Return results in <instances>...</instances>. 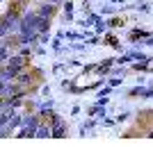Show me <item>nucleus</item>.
Returning a JSON list of instances; mask_svg holds the SVG:
<instances>
[{"instance_id":"11","label":"nucleus","mask_w":153,"mask_h":159,"mask_svg":"<svg viewBox=\"0 0 153 159\" xmlns=\"http://www.w3.org/2000/svg\"><path fill=\"white\" fill-rule=\"evenodd\" d=\"M50 25H53V20L50 18H37V23H34V30H37L39 34H43V32H50Z\"/></svg>"},{"instance_id":"12","label":"nucleus","mask_w":153,"mask_h":159,"mask_svg":"<svg viewBox=\"0 0 153 159\" xmlns=\"http://www.w3.org/2000/svg\"><path fill=\"white\" fill-rule=\"evenodd\" d=\"M144 93H146V84L140 82L137 86H133V89L128 91V96H130V98H144Z\"/></svg>"},{"instance_id":"31","label":"nucleus","mask_w":153,"mask_h":159,"mask_svg":"<svg viewBox=\"0 0 153 159\" xmlns=\"http://www.w3.org/2000/svg\"><path fill=\"white\" fill-rule=\"evenodd\" d=\"M67 64H69V66H73V68H80V70H82V61H80V59H69Z\"/></svg>"},{"instance_id":"18","label":"nucleus","mask_w":153,"mask_h":159,"mask_svg":"<svg viewBox=\"0 0 153 159\" xmlns=\"http://www.w3.org/2000/svg\"><path fill=\"white\" fill-rule=\"evenodd\" d=\"M94 32H96L98 37H103V34H107V23H105V20H98V23L94 25Z\"/></svg>"},{"instance_id":"19","label":"nucleus","mask_w":153,"mask_h":159,"mask_svg":"<svg viewBox=\"0 0 153 159\" xmlns=\"http://www.w3.org/2000/svg\"><path fill=\"white\" fill-rule=\"evenodd\" d=\"M105 23H107V30H112V27H121V25H123V18H119V16H112V18H107Z\"/></svg>"},{"instance_id":"4","label":"nucleus","mask_w":153,"mask_h":159,"mask_svg":"<svg viewBox=\"0 0 153 159\" xmlns=\"http://www.w3.org/2000/svg\"><path fill=\"white\" fill-rule=\"evenodd\" d=\"M55 105H57V102H55V100L50 98V96H48V98H43V100H39V102H37V111H39L41 116H43V120H46V116H48L50 111H55Z\"/></svg>"},{"instance_id":"14","label":"nucleus","mask_w":153,"mask_h":159,"mask_svg":"<svg viewBox=\"0 0 153 159\" xmlns=\"http://www.w3.org/2000/svg\"><path fill=\"white\" fill-rule=\"evenodd\" d=\"M116 7H119V5H114V2H105L103 7H101V16H112V14L116 11Z\"/></svg>"},{"instance_id":"34","label":"nucleus","mask_w":153,"mask_h":159,"mask_svg":"<svg viewBox=\"0 0 153 159\" xmlns=\"http://www.w3.org/2000/svg\"><path fill=\"white\" fill-rule=\"evenodd\" d=\"M78 114H80V105L76 102L73 107H71V116H78Z\"/></svg>"},{"instance_id":"33","label":"nucleus","mask_w":153,"mask_h":159,"mask_svg":"<svg viewBox=\"0 0 153 159\" xmlns=\"http://www.w3.org/2000/svg\"><path fill=\"white\" fill-rule=\"evenodd\" d=\"M142 43H144V46H149V48H153V32H151V34H149V37L144 39Z\"/></svg>"},{"instance_id":"38","label":"nucleus","mask_w":153,"mask_h":159,"mask_svg":"<svg viewBox=\"0 0 153 159\" xmlns=\"http://www.w3.org/2000/svg\"><path fill=\"white\" fill-rule=\"evenodd\" d=\"M2 107H5V98L0 96V109H2Z\"/></svg>"},{"instance_id":"20","label":"nucleus","mask_w":153,"mask_h":159,"mask_svg":"<svg viewBox=\"0 0 153 159\" xmlns=\"http://www.w3.org/2000/svg\"><path fill=\"white\" fill-rule=\"evenodd\" d=\"M121 82H123V77H119V75H112V77H107V84H110L112 89H119V86H121Z\"/></svg>"},{"instance_id":"35","label":"nucleus","mask_w":153,"mask_h":159,"mask_svg":"<svg viewBox=\"0 0 153 159\" xmlns=\"http://www.w3.org/2000/svg\"><path fill=\"white\" fill-rule=\"evenodd\" d=\"M96 100H98V102L103 105V107H107V105H110V96H107V98H96Z\"/></svg>"},{"instance_id":"41","label":"nucleus","mask_w":153,"mask_h":159,"mask_svg":"<svg viewBox=\"0 0 153 159\" xmlns=\"http://www.w3.org/2000/svg\"><path fill=\"white\" fill-rule=\"evenodd\" d=\"M103 2H116V0H103Z\"/></svg>"},{"instance_id":"7","label":"nucleus","mask_w":153,"mask_h":159,"mask_svg":"<svg viewBox=\"0 0 153 159\" xmlns=\"http://www.w3.org/2000/svg\"><path fill=\"white\" fill-rule=\"evenodd\" d=\"M50 129H53V134H50V139H67V136H69V125H67V120L57 123V125H53Z\"/></svg>"},{"instance_id":"24","label":"nucleus","mask_w":153,"mask_h":159,"mask_svg":"<svg viewBox=\"0 0 153 159\" xmlns=\"http://www.w3.org/2000/svg\"><path fill=\"white\" fill-rule=\"evenodd\" d=\"M50 41H53V37H50V32H43V34H39V43H41V46H48Z\"/></svg>"},{"instance_id":"22","label":"nucleus","mask_w":153,"mask_h":159,"mask_svg":"<svg viewBox=\"0 0 153 159\" xmlns=\"http://www.w3.org/2000/svg\"><path fill=\"white\" fill-rule=\"evenodd\" d=\"M135 11L146 14V11H151V5H149V2H135Z\"/></svg>"},{"instance_id":"10","label":"nucleus","mask_w":153,"mask_h":159,"mask_svg":"<svg viewBox=\"0 0 153 159\" xmlns=\"http://www.w3.org/2000/svg\"><path fill=\"white\" fill-rule=\"evenodd\" d=\"M50 134H53V129H50V125L43 120L41 125L37 127V132H34V139H50Z\"/></svg>"},{"instance_id":"37","label":"nucleus","mask_w":153,"mask_h":159,"mask_svg":"<svg viewBox=\"0 0 153 159\" xmlns=\"http://www.w3.org/2000/svg\"><path fill=\"white\" fill-rule=\"evenodd\" d=\"M5 84H7V82H5L2 77H0V96H2V91H5Z\"/></svg>"},{"instance_id":"2","label":"nucleus","mask_w":153,"mask_h":159,"mask_svg":"<svg viewBox=\"0 0 153 159\" xmlns=\"http://www.w3.org/2000/svg\"><path fill=\"white\" fill-rule=\"evenodd\" d=\"M5 64H7V66H12V68H16V70H23V68L30 66V57H23L21 52H12L9 59H7Z\"/></svg>"},{"instance_id":"6","label":"nucleus","mask_w":153,"mask_h":159,"mask_svg":"<svg viewBox=\"0 0 153 159\" xmlns=\"http://www.w3.org/2000/svg\"><path fill=\"white\" fill-rule=\"evenodd\" d=\"M23 116H25V111H23V109H16V111H12V116H9V123H7V127L16 132V129H18L21 125H23Z\"/></svg>"},{"instance_id":"3","label":"nucleus","mask_w":153,"mask_h":159,"mask_svg":"<svg viewBox=\"0 0 153 159\" xmlns=\"http://www.w3.org/2000/svg\"><path fill=\"white\" fill-rule=\"evenodd\" d=\"M37 14H39L41 18H50V20H53V18L57 16V5L48 2V0H43V2L37 5Z\"/></svg>"},{"instance_id":"32","label":"nucleus","mask_w":153,"mask_h":159,"mask_svg":"<svg viewBox=\"0 0 153 159\" xmlns=\"http://www.w3.org/2000/svg\"><path fill=\"white\" fill-rule=\"evenodd\" d=\"M128 118H130V114H128V111H123V114H119V116H116V123H126Z\"/></svg>"},{"instance_id":"5","label":"nucleus","mask_w":153,"mask_h":159,"mask_svg":"<svg viewBox=\"0 0 153 159\" xmlns=\"http://www.w3.org/2000/svg\"><path fill=\"white\" fill-rule=\"evenodd\" d=\"M149 34H151V30H146V27H133V30L128 32V41L130 43H142Z\"/></svg>"},{"instance_id":"13","label":"nucleus","mask_w":153,"mask_h":159,"mask_svg":"<svg viewBox=\"0 0 153 159\" xmlns=\"http://www.w3.org/2000/svg\"><path fill=\"white\" fill-rule=\"evenodd\" d=\"M151 61H153V59H151ZM128 68L135 70V73H149V61H133Z\"/></svg>"},{"instance_id":"8","label":"nucleus","mask_w":153,"mask_h":159,"mask_svg":"<svg viewBox=\"0 0 153 159\" xmlns=\"http://www.w3.org/2000/svg\"><path fill=\"white\" fill-rule=\"evenodd\" d=\"M87 114H89V116H96L98 120H103V118L107 116V107H103V105H101L98 100H96V102H94L89 109H87Z\"/></svg>"},{"instance_id":"29","label":"nucleus","mask_w":153,"mask_h":159,"mask_svg":"<svg viewBox=\"0 0 153 159\" xmlns=\"http://www.w3.org/2000/svg\"><path fill=\"white\" fill-rule=\"evenodd\" d=\"M64 14H73V0H64Z\"/></svg>"},{"instance_id":"15","label":"nucleus","mask_w":153,"mask_h":159,"mask_svg":"<svg viewBox=\"0 0 153 159\" xmlns=\"http://www.w3.org/2000/svg\"><path fill=\"white\" fill-rule=\"evenodd\" d=\"M87 48V41H71V52H85Z\"/></svg>"},{"instance_id":"9","label":"nucleus","mask_w":153,"mask_h":159,"mask_svg":"<svg viewBox=\"0 0 153 159\" xmlns=\"http://www.w3.org/2000/svg\"><path fill=\"white\" fill-rule=\"evenodd\" d=\"M126 55H128L133 61H151V59H153V57H149L146 52H142V50H137V48H130V50H126Z\"/></svg>"},{"instance_id":"23","label":"nucleus","mask_w":153,"mask_h":159,"mask_svg":"<svg viewBox=\"0 0 153 159\" xmlns=\"http://www.w3.org/2000/svg\"><path fill=\"white\" fill-rule=\"evenodd\" d=\"M116 125V118H110V116H105L103 120H101V127H107V129H110V127H114Z\"/></svg>"},{"instance_id":"1","label":"nucleus","mask_w":153,"mask_h":159,"mask_svg":"<svg viewBox=\"0 0 153 159\" xmlns=\"http://www.w3.org/2000/svg\"><path fill=\"white\" fill-rule=\"evenodd\" d=\"M30 93L23 91V93H16V96H12V98H5V107L2 109H9V111H16V109H23L25 107V100Z\"/></svg>"},{"instance_id":"16","label":"nucleus","mask_w":153,"mask_h":159,"mask_svg":"<svg viewBox=\"0 0 153 159\" xmlns=\"http://www.w3.org/2000/svg\"><path fill=\"white\" fill-rule=\"evenodd\" d=\"M112 86L110 84H103V86H101V89H96V98H107V96H112Z\"/></svg>"},{"instance_id":"17","label":"nucleus","mask_w":153,"mask_h":159,"mask_svg":"<svg viewBox=\"0 0 153 159\" xmlns=\"http://www.w3.org/2000/svg\"><path fill=\"white\" fill-rule=\"evenodd\" d=\"M96 125H101V120H98L96 116H89V118H87V120H85V123H82V125H80V127H85L87 132H89V129H94Z\"/></svg>"},{"instance_id":"30","label":"nucleus","mask_w":153,"mask_h":159,"mask_svg":"<svg viewBox=\"0 0 153 159\" xmlns=\"http://www.w3.org/2000/svg\"><path fill=\"white\" fill-rule=\"evenodd\" d=\"M39 91H41V96H43V98H48V96H50V84H48V82H43Z\"/></svg>"},{"instance_id":"21","label":"nucleus","mask_w":153,"mask_h":159,"mask_svg":"<svg viewBox=\"0 0 153 159\" xmlns=\"http://www.w3.org/2000/svg\"><path fill=\"white\" fill-rule=\"evenodd\" d=\"M9 48H7V46H2V43H0V64H5L7 59H9Z\"/></svg>"},{"instance_id":"28","label":"nucleus","mask_w":153,"mask_h":159,"mask_svg":"<svg viewBox=\"0 0 153 159\" xmlns=\"http://www.w3.org/2000/svg\"><path fill=\"white\" fill-rule=\"evenodd\" d=\"M96 68H98V64H85L82 73H96Z\"/></svg>"},{"instance_id":"27","label":"nucleus","mask_w":153,"mask_h":159,"mask_svg":"<svg viewBox=\"0 0 153 159\" xmlns=\"http://www.w3.org/2000/svg\"><path fill=\"white\" fill-rule=\"evenodd\" d=\"M67 66H69V64H67V61H57V64H55V66H53V68H50V70H53V75H57V73H60V70H62V68H67Z\"/></svg>"},{"instance_id":"25","label":"nucleus","mask_w":153,"mask_h":159,"mask_svg":"<svg viewBox=\"0 0 153 159\" xmlns=\"http://www.w3.org/2000/svg\"><path fill=\"white\" fill-rule=\"evenodd\" d=\"M71 84H73V80H62V82H60V89H62V93H69Z\"/></svg>"},{"instance_id":"39","label":"nucleus","mask_w":153,"mask_h":159,"mask_svg":"<svg viewBox=\"0 0 153 159\" xmlns=\"http://www.w3.org/2000/svg\"><path fill=\"white\" fill-rule=\"evenodd\" d=\"M12 2H23V5H25V2H27V0H12Z\"/></svg>"},{"instance_id":"26","label":"nucleus","mask_w":153,"mask_h":159,"mask_svg":"<svg viewBox=\"0 0 153 159\" xmlns=\"http://www.w3.org/2000/svg\"><path fill=\"white\" fill-rule=\"evenodd\" d=\"M32 52H34V55H41V57H43V55L48 52V50H46V46H41V43H37V46H32Z\"/></svg>"},{"instance_id":"40","label":"nucleus","mask_w":153,"mask_h":159,"mask_svg":"<svg viewBox=\"0 0 153 159\" xmlns=\"http://www.w3.org/2000/svg\"><path fill=\"white\" fill-rule=\"evenodd\" d=\"M146 136H149V139H153V129H151V132H149V134H146Z\"/></svg>"},{"instance_id":"36","label":"nucleus","mask_w":153,"mask_h":159,"mask_svg":"<svg viewBox=\"0 0 153 159\" xmlns=\"http://www.w3.org/2000/svg\"><path fill=\"white\" fill-rule=\"evenodd\" d=\"M64 34H67V30H60V32H55V37H57V39H62V41H64Z\"/></svg>"}]
</instances>
